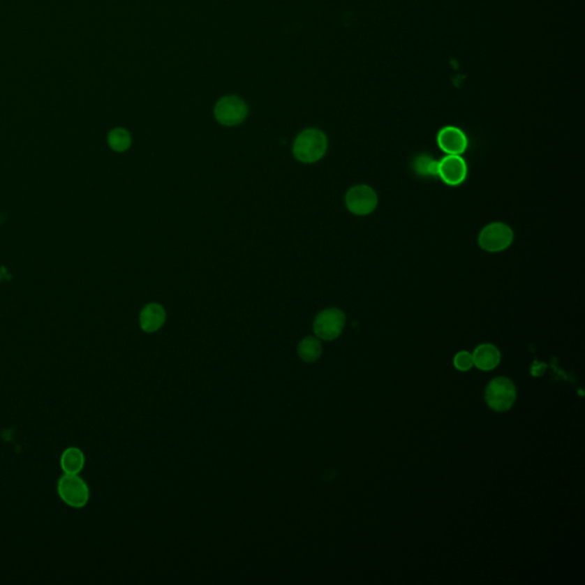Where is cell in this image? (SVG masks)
Listing matches in <instances>:
<instances>
[{
	"label": "cell",
	"instance_id": "cell-7",
	"mask_svg": "<svg viewBox=\"0 0 585 585\" xmlns=\"http://www.w3.org/2000/svg\"><path fill=\"white\" fill-rule=\"evenodd\" d=\"M249 109L245 102L238 96H225L215 105L214 114L219 123L224 126L239 125L247 116Z\"/></svg>",
	"mask_w": 585,
	"mask_h": 585
},
{
	"label": "cell",
	"instance_id": "cell-15",
	"mask_svg": "<svg viewBox=\"0 0 585 585\" xmlns=\"http://www.w3.org/2000/svg\"><path fill=\"white\" fill-rule=\"evenodd\" d=\"M437 161H434L429 157L421 156L415 161V170L423 175H434L437 174Z\"/></svg>",
	"mask_w": 585,
	"mask_h": 585
},
{
	"label": "cell",
	"instance_id": "cell-12",
	"mask_svg": "<svg viewBox=\"0 0 585 585\" xmlns=\"http://www.w3.org/2000/svg\"><path fill=\"white\" fill-rule=\"evenodd\" d=\"M60 466L66 475H79L85 466V454L78 447H68L61 455Z\"/></svg>",
	"mask_w": 585,
	"mask_h": 585
},
{
	"label": "cell",
	"instance_id": "cell-3",
	"mask_svg": "<svg viewBox=\"0 0 585 585\" xmlns=\"http://www.w3.org/2000/svg\"><path fill=\"white\" fill-rule=\"evenodd\" d=\"M484 398L488 406L495 412H507L516 401V387L510 378L503 376L494 378L486 387Z\"/></svg>",
	"mask_w": 585,
	"mask_h": 585
},
{
	"label": "cell",
	"instance_id": "cell-13",
	"mask_svg": "<svg viewBox=\"0 0 585 585\" xmlns=\"http://www.w3.org/2000/svg\"><path fill=\"white\" fill-rule=\"evenodd\" d=\"M297 353L303 362L311 364L320 358L323 355V346L317 337L308 336L299 342Z\"/></svg>",
	"mask_w": 585,
	"mask_h": 585
},
{
	"label": "cell",
	"instance_id": "cell-10",
	"mask_svg": "<svg viewBox=\"0 0 585 585\" xmlns=\"http://www.w3.org/2000/svg\"><path fill=\"white\" fill-rule=\"evenodd\" d=\"M166 320V312L164 308L151 303L142 310L140 315V326L147 333H154L161 329Z\"/></svg>",
	"mask_w": 585,
	"mask_h": 585
},
{
	"label": "cell",
	"instance_id": "cell-16",
	"mask_svg": "<svg viewBox=\"0 0 585 585\" xmlns=\"http://www.w3.org/2000/svg\"><path fill=\"white\" fill-rule=\"evenodd\" d=\"M454 366L461 371L471 369L473 367V358H472L471 353H468V351H461V353H457L454 358Z\"/></svg>",
	"mask_w": 585,
	"mask_h": 585
},
{
	"label": "cell",
	"instance_id": "cell-6",
	"mask_svg": "<svg viewBox=\"0 0 585 585\" xmlns=\"http://www.w3.org/2000/svg\"><path fill=\"white\" fill-rule=\"evenodd\" d=\"M378 204V193L371 186L366 184L355 186L346 192V205L353 214L366 216L376 209Z\"/></svg>",
	"mask_w": 585,
	"mask_h": 585
},
{
	"label": "cell",
	"instance_id": "cell-14",
	"mask_svg": "<svg viewBox=\"0 0 585 585\" xmlns=\"http://www.w3.org/2000/svg\"><path fill=\"white\" fill-rule=\"evenodd\" d=\"M108 143L110 148L117 152L126 151L132 145V138L126 129L116 128L111 131L108 136Z\"/></svg>",
	"mask_w": 585,
	"mask_h": 585
},
{
	"label": "cell",
	"instance_id": "cell-11",
	"mask_svg": "<svg viewBox=\"0 0 585 585\" xmlns=\"http://www.w3.org/2000/svg\"><path fill=\"white\" fill-rule=\"evenodd\" d=\"M473 365L482 371H491L496 369L501 362L500 350L493 344H482L475 348L472 355Z\"/></svg>",
	"mask_w": 585,
	"mask_h": 585
},
{
	"label": "cell",
	"instance_id": "cell-8",
	"mask_svg": "<svg viewBox=\"0 0 585 585\" xmlns=\"http://www.w3.org/2000/svg\"><path fill=\"white\" fill-rule=\"evenodd\" d=\"M437 174L448 186H457L468 177V165L461 156L447 154L438 163Z\"/></svg>",
	"mask_w": 585,
	"mask_h": 585
},
{
	"label": "cell",
	"instance_id": "cell-17",
	"mask_svg": "<svg viewBox=\"0 0 585 585\" xmlns=\"http://www.w3.org/2000/svg\"><path fill=\"white\" fill-rule=\"evenodd\" d=\"M540 367H538V364L535 362L534 365H533L532 369H531V373H532L534 376H542L543 373H545V369H547V365L545 364H538Z\"/></svg>",
	"mask_w": 585,
	"mask_h": 585
},
{
	"label": "cell",
	"instance_id": "cell-5",
	"mask_svg": "<svg viewBox=\"0 0 585 585\" xmlns=\"http://www.w3.org/2000/svg\"><path fill=\"white\" fill-rule=\"evenodd\" d=\"M346 326V315L340 309L329 308L316 317L313 332L324 341H333L340 336Z\"/></svg>",
	"mask_w": 585,
	"mask_h": 585
},
{
	"label": "cell",
	"instance_id": "cell-4",
	"mask_svg": "<svg viewBox=\"0 0 585 585\" xmlns=\"http://www.w3.org/2000/svg\"><path fill=\"white\" fill-rule=\"evenodd\" d=\"M514 233L508 224L494 222L480 231L478 244L484 252L500 253L512 245Z\"/></svg>",
	"mask_w": 585,
	"mask_h": 585
},
{
	"label": "cell",
	"instance_id": "cell-2",
	"mask_svg": "<svg viewBox=\"0 0 585 585\" xmlns=\"http://www.w3.org/2000/svg\"><path fill=\"white\" fill-rule=\"evenodd\" d=\"M57 494L68 507L82 509L89 503L91 491L89 484L79 475H61L57 482Z\"/></svg>",
	"mask_w": 585,
	"mask_h": 585
},
{
	"label": "cell",
	"instance_id": "cell-9",
	"mask_svg": "<svg viewBox=\"0 0 585 585\" xmlns=\"http://www.w3.org/2000/svg\"><path fill=\"white\" fill-rule=\"evenodd\" d=\"M438 147L447 154H464L468 149V138L462 129L455 126L441 128L437 135Z\"/></svg>",
	"mask_w": 585,
	"mask_h": 585
},
{
	"label": "cell",
	"instance_id": "cell-1",
	"mask_svg": "<svg viewBox=\"0 0 585 585\" xmlns=\"http://www.w3.org/2000/svg\"><path fill=\"white\" fill-rule=\"evenodd\" d=\"M327 138L317 128L303 131L294 142L292 152L296 159L306 164L320 161L327 151Z\"/></svg>",
	"mask_w": 585,
	"mask_h": 585
}]
</instances>
